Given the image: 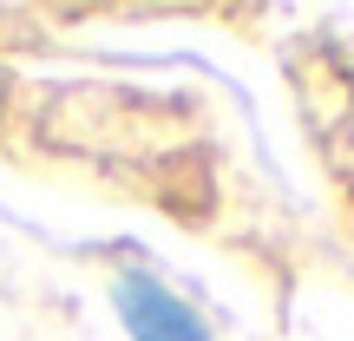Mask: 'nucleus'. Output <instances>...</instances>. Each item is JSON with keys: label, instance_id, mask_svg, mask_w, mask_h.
Instances as JSON below:
<instances>
[{"label": "nucleus", "instance_id": "nucleus-1", "mask_svg": "<svg viewBox=\"0 0 354 341\" xmlns=\"http://www.w3.org/2000/svg\"><path fill=\"white\" fill-rule=\"evenodd\" d=\"M112 308H118V322H125L131 341H210L203 315L184 295H171L151 269H125V276L112 282Z\"/></svg>", "mask_w": 354, "mask_h": 341}]
</instances>
